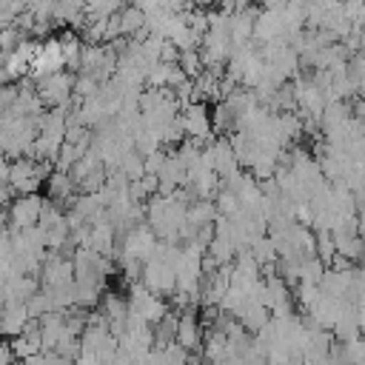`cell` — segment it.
<instances>
[{
  "instance_id": "obj_1",
  "label": "cell",
  "mask_w": 365,
  "mask_h": 365,
  "mask_svg": "<svg viewBox=\"0 0 365 365\" xmlns=\"http://www.w3.org/2000/svg\"><path fill=\"white\" fill-rule=\"evenodd\" d=\"M51 163H37L34 157H17L14 163H9V188L23 197V194H37L40 185L46 182V177L51 174Z\"/></svg>"
},
{
  "instance_id": "obj_2",
  "label": "cell",
  "mask_w": 365,
  "mask_h": 365,
  "mask_svg": "<svg viewBox=\"0 0 365 365\" xmlns=\"http://www.w3.org/2000/svg\"><path fill=\"white\" fill-rule=\"evenodd\" d=\"M157 237H154V231L145 225V222H140V225H134L131 231H125L123 237H120V257H128V259H137L140 265L143 262H148L151 257H154V248H157Z\"/></svg>"
},
{
  "instance_id": "obj_3",
  "label": "cell",
  "mask_w": 365,
  "mask_h": 365,
  "mask_svg": "<svg viewBox=\"0 0 365 365\" xmlns=\"http://www.w3.org/2000/svg\"><path fill=\"white\" fill-rule=\"evenodd\" d=\"M34 86H37V97H40L43 106H48V108H68L71 91H74V74L71 71H57V74L40 80Z\"/></svg>"
},
{
  "instance_id": "obj_4",
  "label": "cell",
  "mask_w": 365,
  "mask_h": 365,
  "mask_svg": "<svg viewBox=\"0 0 365 365\" xmlns=\"http://www.w3.org/2000/svg\"><path fill=\"white\" fill-rule=\"evenodd\" d=\"M180 125H182V134L185 140H194V143H211L214 140V131H211V114H208V106L205 103H188L185 108H180Z\"/></svg>"
},
{
  "instance_id": "obj_5",
  "label": "cell",
  "mask_w": 365,
  "mask_h": 365,
  "mask_svg": "<svg viewBox=\"0 0 365 365\" xmlns=\"http://www.w3.org/2000/svg\"><path fill=\"white\" fill-rule=\"evenodd\" d=\"M140 282L154 294V297H171L177 291V277H174V268L163 259H148L143 262V271H140Z\"/></svg>"
},
{
  "instance_id": "obj_6",
  "label": "cell",
  "mask_w": 365,
  "mask_h": 365,
  "mask_svg": "<svg viewBox=\"0 0 365 365\" xmlns=\"http://www.w3.org/2000/svg\"><path fill=\"white\" fill-rule=\"evenodd\" d=\"M43 202H46V197H40V194H23V197H14V200L9 202V225H11V231L34 228V225L40 222Z\"/></svg>"
},
{
  "instance_id": "obj_7",
  "label": "cell",
  "mask_w": 365,
  "mask_h": 365,
  "mask_svg": "<svg viewBox=\"0 0 365 365\" xmlns=\"http://www.w3.org/2000/svg\"><path fill=\"white\" fill-rule=\"evenodd\" d=\"M37 279H40V288L71 285V282H74V265H71V257H63V254H46Z\"/></svg>"
},
{
  "instance_id": "obj_8",
  "label": "cell",
  "mask_w": 365,
  "mask_h": 365,
  "mask_svg": "<svg viewBox=\"0 0 365 365\" xmlns=\"http://www.w3.org/2000/svg\"><path fill=\"white\" fill-rule=\"evenodd\" d=\"M180 319H177V345L185 351V354H197L200 348H202V325H200V319L194 317V311H188V314H177Z\"/></svg>"
},
{
  "instance_id": "obj_9",
  "label": "cell",
  "mask_w": 365,
  "mask_h": 365,
  "mask_svg": "<svg viewBox=\"0 0 365 365\" xmlns=\"http://www.w3.org/2000/svg\"><path fill=\"white\" fill-rule=\"evenodd\" d=\"M331 336L334 342H351L356 336H362V328H359V317H356V305L354 302H342L339 308V317L331 328Z\"/></svg>"
},
{
  "instance_id": "obj_10",
  "label": "cell",
  "mask_w": 365,
  "mask_h": 365,
  "mask_svg": "<svg viewBox=\"0 0 365 365\" xmlns=\"http://www.w3.org/2000/svg\"><path fill=\"white\" fill-rule=\"evenodd\" d=\"M74 197H77V185L71 182L68 174L51 171V174L46 177V200H51V202H57V205H66V202L71 205Z\"/></svg>"
},
{
  "instance_id": "obj_11",
  "label": "cell",
  "mask_w": 365,
  "mask_h": 365,
  "mask_svg": "<svg viewBox=\"0 0 365 365\" xmlns=\"http://www.w3.org/2000/svg\"><path fill=\"white\" fill-rule=\"evenodd\" d=\"M29 319H31V317H29L26 305H20V302H6V308L0 311V336H9V339L20 336Z\"/></svg>"
},
{
  "instance_id": "obj_12",
  "label": "cell",
  "mask_w": 365,
  "mask_h": 365,
  "mask_svg": "<svg viewBox=\"0 0 365 365\" xmlns=\"http://www.w3.org/2000/svg\"><path fill=\"white\" fill-rule=\"evenodd\" d=\"M37 291H40V279H37V277H26V274H14V277L3 285L6 302H20V305H26Z\"/></svg>"
},
{
  "instance_id": "obj_13",
  "label": "cell",
  "mask_w": 365,
  "mask_h": 365,
  "mask_svg": "<svg viewBox=\"0 0 365 365\" xmlns=\"http://www.w3.org/2000/svg\"><path fill=\"white\" fill-rule=\"evenodd\" d=\"M214 220H217L214 200H194L185 208V225H191L194 231L197 228H205V225H214Z\"/></svg>"
},
{
  "instance_id": "obj_14",
  "label": "cell",
  "mask_w": 365,
  "mask_h": 365,
  "mask_svg": "<svg viewBox=\"0 0 365 365\" xmlns=\"http://www.w3.org/2000/svg\"><path fill=\"white\" fill-rule=\"evenodd\" d=\"M117 171H120V174H123L128 182H137V180H143V177H145V168H143V157H140L137 151H128V154H123V160H120Z\"/></svg>"
},
{
  "instance_id": "obj_15",
  "label": "cell",
  "mask_w": 365,
  "mask_h": 365,
  "mask_svg": "<svg viewBox=\"0 0 365 365\" xmlns=\"http://www.w3.org/2000/svg\"><path fill=\"white\" fill-rule=\"evenodd\" d=\"M248 251H251V257L257 259V265H259V268L277 265V259H279V257H277V248H274V242L268 240V234H265L262 240H257V242H254Z\"/></svg>"
},
{
  "instance_id": "obj_16",
  "label": "cell",
  "mask_w": 365,
  "mask_h": 365,
  "mask_svg": "<svg viewBox=\"0 0 365 365\" xmlns=\"http://www.w3.org/2000/svg\"><path fill=\"white\" fill-rule=\"evenodd\" d=\"M100 86H103V83H97V80L88 77V74H77V77H74V91H71V94H74L77 100H91V97L100 94Z\"/></svg>"
},
{
  "instance_id": "obj_17",
  "label": "cell",
  "mask_w": 365,
  "mask_h": 365,
  "mask_svg": "<svg viewBox=\"0 0 365 365\" xmlns=\"http://www.w3.org/2000/svg\"><path fill=\"white\" fill-rule=\"evenodd\" d=\"M342 345V356L348 365H362L365 362V336H356L351 342H339Z\"/></svg>"
},
{
  "instance_id": "obj_18",
  "label": "cell",
  "mask_w": 365,
  "mask_h": 365,
  "mask_svg": "<svg viewBox=\"0 0 365 365\" xmlns=\"http://www.w3.org/2000/svg\"><path fill=\"white\" fill-rule=\"evenodd\" d=\"M322 271H325V265L317 259V257H308V259H302L299 262V282H319V277H322Z\"/></svg>"
},
{
  "instance_id": "obj_19",
  "label": "cell",
  "mask_w": 365,
  "mask_h": 365,
  "mask_svg": "<svg viewBox=\"0 0 365 365\" xmlns=\"http://www.w3.org/2000/svg\"><path fill=\"white\" fill-rule=\"evenodd\" d=\"M11 354H14V359H29V356H34V354H40V345H34L31 339H26V336H14L11 342Z\"/></svg>"
},
{
  "instance_id": "obj_20",
  "label": "cell",
  "mask_w": 365,
  "mask_h": 365,
  "mask_svg": "<svg viewBox=\"0 0 365 365\" xmlns=\"http://www.w3.org/2000/svg\"><path fill=\"white\" fill-rule=\"evenodd\" d=\"M165 157H168V151H154V154H148V157H143V168H145V174L148 177H160V171H163V165H165Z\"/></svg>"
},
{
  "instance_id": "obj_21",
  "label": "cell",
  "mask_w": 365,
  "mask_h": 365,
  "mask_svg": "<svg viewBox=\"0 0 365 365\" xmlns=\"http://www.w3.org/2000/svg\"><path fill=\"white\" fill-rule=\"evenodd\" d=\"M0 365H17V359H14L9 342H0Z\"/></svg>"
},
{
  "instance_id": "obj_22",
  "label": "cell",
  "mask_w": 365,
  "mask_h": 365,
  "mask_svg": "<svg viewBox=\"0 0 365 365\" xmlns=\"http://www.w3.org/2000/svg\"><path fill=\"white\" fill-rule=\"evenodd\" d=\"M354 120L359 123V128L365 131V97L362 100H356V106H354Z\"/></svg>"
},
{
  "instance_id": "obj_23",
  "label": "cell",
  "mask_w": 365,
  "mask_h": 365,
  "mask_svg": "<svg viewBox=\"0 0 365 365\" xmlns=\"http://www.w3.org/2000/svg\"><path fill=\"white\" fill-rule=\"evenodd\" d=\"M6 308V294H3V288H0V311Z\"/></svg>"
}]
</instances>
